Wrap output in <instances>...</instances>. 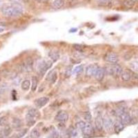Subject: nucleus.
<instances>
[{
  "label": "nucleus",
  "instance_id": "obj_1",
  "mask_svg": "<svg viewBox=\"0 0 138 138\" xmlns=\"http://www.w3.org/2000/svg\"><path fill=\"white\" fill-rule=\"evenodd\" d=\"M2 12L4 16L13 17L21 15L23 12V8L22 5L17 2H13L11 4L6 5L2 8Z\"/></svg>",
  "mask_w": 138,
  "mask_h": 138
},
{
  "label": "nucleus",
  "instance_id": "obj_2",
  "mask_svg": "<svg viewBox=\"0 0 138 138\" xmlns=\"http://www.w3.org/2000/svg\"><path fill=\"white\" fill-rule=\"evenodd\" d=\"M40 116V112L38 111L37 108H32L28 110L26 115V120L27 124L29 126H32L35 123L37 118Z\"/></svg>",
  "mask_w": 138,
  "mask_h": 138
},
{
  "label": "nucleus",
  "instance_id": "obj_3",
  "mask_svg": "<svg viewBox=\"0 0 138 138\" xmlns=\"http://www.w3.org/2000/svg\"><path fill=\"white\" fill-rule=\"evenodd\" d=\"M52 66L53 61L48 59H41L37 64V70L40 75H44L46 72L52 67Z\"/></svg>",
  "mask_w": 138,
  "mask_h": 138
},
{
  "label": "nucleus",
  "instance_id": "obj_4",
  "mask_svg": "<svg viewBox=\"0 0 138 138\" xmlns=\"http://www.w3.org/2000/svg\"><path fill=\"white\" fill-rule=\"evenodd\" d=\"M106 73L111 75L119 77L121 75V74L123 72V68L120 65L117 64H111V65L108 66L106 68Z\"/></svg>",
  "mask_w": 138,
  "mask_h": 138
},
{
  "label": "nucleus",
  "instance_id": "obj_5",
  "mask_svg": "<svg viewBox=\"0 0 138 138\" xmlns=\"http://www.w3.org/2000/svg\"><path fill=\"white\" fill-rule=\"evenodd\" d=\"M76 126H77L78 129L82 131V132L84 135L89 136V135H91L93 133V129L89 123L80 121V122H77L76 124Z\"/></svg>",
  "mask_w": 138,
  "mask_h": 138
},
{
  "label": "nucleus",
  "instance_id": "obj_6",
  "mask_svg": "<svg viewBox=\"0 0 138 138\" xmlns=\"http://www.w3.org/2000/svg\"><path fill=\"white\" fill-rule=\"evenodd\" d=\"M121 78L124 82H129L133 79V78H135V74L133 71L130 70H123L122 73L121 74Z\"/></svg>",
  "mask_w": 138,
  "mask_h": 138
},
{
  "label": "nucleus",
  "instance_id": "obj_7",
  "mask_svg": "<svg viewBox=\"0 0 138 138\" xmlns=\"http://www.w3.org/2000/svg\"><path fill=\"white\" fill-rule=\"evenodd\" d=\"M33 68V61L31 58H28L22 65V70L25 72H31Z\"/></svg>",
  "mask_w": 138,
  "mask_h": 138
},
{
  "label": "nucleus",
  "instance_id": "obj_8",
  "mask_svg": "<svg viewBox=\"0 0 138 138\" xmlns=\"http://www.w3.org/2000/svg\"><path fill=\"white\" fill-rule=\"evenodd\" d=\"M49 102V98L48 97H41L35 99L34 102L35 105L37 108H41L46 106Z\"/></svg>",
  "mask_w": 138,
  "mask_h": 138
},
{
  "label": "nucleus",
  "instance_id": "obj_9",
  "mask_svg": "<svg viewBox=\"0 0 138 138\" xmlns=\"http://www.w3.org/2000/svg\"><path fill=\"white\" fill-rule=\"evenodd\" d=\"M68 120V114L64 111H60L55 116V120L61 123H64Z\"/></svg>",
  "mask_w": 138,
  "mask_h": 138
},
{
  "label": "nucleus",
  "instance_id": "obj_10",
  "mask_svg": "<svg viewBox=\"0 0 138 138\" xmlns=\"http://www.w3.org/2000/svg\"><path fill=\"white\" fill-rule=\"evenodd\" d=\"M99 66L97 64L88 65L86 68V75L87 77H91L95 75V73L98 69Z\"/></svg>",
  "mask_w": 138,
  "mask_h": 138
},
{
  "label": "nucleus",
  "instance_id": "obj_11",
  "mask_svg": "<svg viewBox=\"0 0 138 138\" xmlns=\"http://www.w3.org/2000/svg\"><path fill=\"white\" fill-rule=\"evenodd\" d=\"M120 121L122 122L124 125H126L131 123L132 119H131V115H129V113H128L127 112H124L122 114L120 115Z\"/></svg>",
  "mask_w": 138,
  "mask_h": 138
},
{
  "label": "nucleus",
  "instance_id": "obj_12",
  "mask_svg": "<svg viewBox=\"0 0 138 138\" xmlns=\"http://www.w3.org/2000/svg\"><path fill=\"white\" fill-rule=\"evenodd\" d=\"M105 60L111 64H117L119 60L118 56L115 53H109L105 57Z\"/></svg>",
  "mask_w": 138,
  "mask_h": 138
},
{
  "label": "nucleus",
  "instance_id": "obj_13",
  "mask_svg": "<svg viewBox=\"0 0 138 138\" xmlns=\"http://www.w3.org/2000/svg\"><path fill=\"white\" fill-rule=\"evenodd\" d=\"M106 74V70L104 68H99V67L95 73V78L97 79V81H102L103 79H104V75Z\"/></svg>",
  "mask_w": 138,
  "mask_h": 138
},
{
  "label": "nucleus",
  "instance_id": "obj_14",
  "mask_svg": "<svg viewBox=\"0 0 138 138\" xmlns=\"http://www.w3.org/2000/svg\"><path fill=\"white\" fill-rule=\"evenodd\" d=\"M46 79L50 82V84H53L54 83H55V82L58 79V73L55 70L50 72V73L47 75Z\"/></svg>",
  "mask_w": 138,
  "mask_h": 138
},
{
  "label": "nucleus",
  "instance_id": "obj_15",
  "mask_svg": "<svg viewBox=\"0 0 138 138\" xmlns=\"http://www.w3.org/2000/svg\"><path fill=\"white\" fill-rule=\"evenodd\" d=\"M113 125V122L108 117H104L103 119V128L106 131H109L112 127Z\"/></svg>",
  "mask_w": 138,
  "mask_h": 138
},
{
  "label": "nucleus",
  "instance_id": "obj_16",
  "mask_svg": "<svg viewBox=\"0 0 138 138\" xmlns=\"http://www.w3.org/2000/svg\"><path fill=\"white\" fill-rule=\"evenodd\" d=\"M95 124L98 131H102L103 129V119L101 115H97L95 119Z\"/></svg>",
  "mask_w": 138,
  "mask_h": 138
},
{
  "label": "nucleus",
  "instance_id": "obj_17",
  "mask_svg": "<svg viewBox=\"0 0 138 138\" xmlns=\"http://www.w3.org/2000/svg\"><path fill=\"white\" fill-rule=\"evenodd\" d=\"M65 0H54L52 3V6L55 9H60L64 6Z\"/></svg>",
  "mask_w": 138,
  "mask_h": 138
},
{
  "label": "nucleus",
  "instance_id": "obj_18",
  "mask_svg": "<svg viewBox=\"0 0 138 138\" xmlns=\"http://www.w3.org/2000/svg\"><path fill=\"white\" fill-rule=\"evenodd\" d=\"M113 126H114V131H115L116 133H120L121 131H123V129H124V125L122 124L120 121L115 122V124H114Z\"/></svg>",
  "mask_w": 138,
  "mask_h": 138
},
{
  "label": "nucleus",
  "instance_id": "obj_19",
  "mask_svg": "<svg viewBox=\"0 0 138 138\" xmlns=\"http://www.w3.org/2000/svg\"><path fill=\"white\" fill-rule=\"evenodd\" d=\"M22 126V122L20 118L15 117V118L13 119V120H12V126H13L14 129H20Z\"/></svg>",
  "mask_w": 138,
  "mask_h": 138
},
{
  "label": "nucleus",
  "instance_id": "obj_20",
  "mask_svg": "<svg viewBox=\"0 0 138 138\" xmlns=\"http://www.w3.org/2000/svg\"><path fill=\"white\" fill-rule=\"evenodd\" d=\"M114 0H99L98 4L104 7H110L113 4Z\"/></svg>",
  "mask_w": 138,
  "mask_h": 138
},
{
  "label": "nucleus",
  "instance_id": "obj_21",
  "mask_svg": "<svg viewBox=\"0 0 138 138\" xmlns=\"http://www.w3.org/2000/svg\"><path fill=\"white\" fill-rule=\"evenodd\" d=\"M67 132H68V136L70 137H77L78 136L77 130L75 128L73 127V126H70V127L67 130Z\"/></svg>",
  "mask_w": 138,
  "mask_h": 138
},
{
  "label": "nucleus",
  "instance_id": "obj_22",
  "mask_svg": "<svg viewBox=\"0 0 138 138\" xmlns=\"http://www.w3.org/2000/svg\"><path fill=\"white\" fill-rule=\"evenodd\" d=\"M49 56L53 62L57 61L59 59V53L57 51H50L49 53Z\"/></svg>",
  "mask_w": 138,
  "mask_h": 138
},
{
  "label": "nucleus",
  "instance_id": "obj_23",
  "mask_svg": "<svg viewBox=\"0 0 138 138\" xmlns=\"http://www.w3.org/2000/svg\"><path fill=\"white\" fill-rule=\"evenodd\" d=\"M1 133H2V134L3 135V136H4V137H8L9 135L11 134V133H12V129H11L9 126H6L4 129L2 130V131Z\"/></svg>",
  "mask_w": 138,
  "mask_h": 138
},
{
  "label": "nucleus",
  "instance_id": "obj_24",
  "mask_svg": "<svg viewBox=\"0 0 138 138\" xmlns=\"http://www.w3.org/2000/svg\"><path fill=\"white\" fill-rule=\"evenodd\" d=\"M31 87V82L28 79H26V80L23 81L22 83V90L27 91H28L29 88Z\"/></svg>",
  "mask_w": 138,
  "mask_h": 138
},
{
  "label": "nucleus",
  "instance_id": "obj_25",
  "mask_svg": "<svg viewBox=\"0 0 138 138\" xmlns=\"http://www.w3.org/2000/svg\"><path fill=\"white\" fill-rule=\"evenodd\" d=\"M38 85V79L36 76L32 77V85H31V90L32 91H35Z\"/></svg>",
  "mask_w": 138,
  "mask_h": 138
},
{
  "label": "nucleus",
  "instance_id": "obj_26",
  "mask_svg": "<svg viewBox=\"0 0 138 138\" xmlns=\"http://www.w3.org/2000/svg\"><path fill=\"white\" fill-rule=\"evenodd\" d=\"M137 0H124V4L126 8H132L135 4L136 3Z\"/></svg>",
  "mask_w": 138,
  "mask_h": 138
},
{
  "label": "nucleus",
  "instance_id": "obj_27",
  "mask_svg": "<svg viewBox=\"0 0 138 138\" xmlns=\"http://www.w3.org/2000/svg\"><path fill=\"white\" fill-rule=\"evenodd\" d=\"M131 69L134 72H138V61H133L130 64Z\"/></svg>",
  "mask_w": 138,
  "mask_h": 138
},
{
  "label": "nucleus",
  "instance_id": "obj_28",
  "mask_svg": "<svg viewBox=\"0 0 138 138\" xmlns=\"http://www.w3.org/2000/svg\"><path fill=\"white\" fill-rule=\"evenodd\" d=\"M40 136V133L37 129H34L31 132V138H39Z\"/></svg>",
  "mask_w": 138,
  "mask_h": 138
},
{
  "label": "nucleus",
  "instance_id": "obj_29",
  "mask_svg": "<svg viewBox=\"0 0 138 138\" xmlns=\"http://www.w3.org/2000/svg\"><path fill=\"white\" fill-rule=\"evenodd\" d=\"M83 69H84V68H83L82 65H79V66H77V67L74 68L73 70V73L80 74L83 71Z\"/></svg>",
  "mask_w": 138,
  "mask_h": 138
},
{
  "label": "nucleus",
  "instance_id": "obj_30",
  "mask_svg": "<svg viewBox=\"0 0 138 138\" xmlns=\"http://www.w3.org/2000/svg\"><path fill=\"white\" fill-rule=\"evenodd\" d=\"M28 132V130L27 129H24L22 130V131H20L16 135V136H15V138H22L24 137V135H26V134Z\"/></svg>",
  "mask_w": 138,
  "mask_h": 138
},
{
  "label": "nucleus",
  "instance_id": "obj_31",
  "mask_svg": "<svg viewBox=\"0 0 138 138\" xmlns=\"http://www.w3.org/2000/svg\"><path fill=\"white\" fill-rule=\"evenodd\" d=\"M8 118L6 116H2L0 117V126H4L7 124Z\"/></svg>",
  "mask_w": 138,
  "mask_h": 138
},
{
  "label": "nucleus",
  "instance_id": "obj_32",
  "mask_svg": "<svg viewBox=\"0 0 138 138\" xmlns=\"http://www.w3.org/2000/svg\"><path fill=\"white\" fill-rule=\"evenodd\" d=\"M84 118L85 119V120L86 122H91L92 120L91 113L90 112H85L84 114Z\"/></svg>",
  "mask_w": 138,
  "mask_h": 138
},
{
  "label": "nucleus",
  "instance_id": "obj_33",
  "mask_svg": "<svg viewBox=\"0 0 138 138\" xmlns=\"http://www.w3.org/2000/svg\"><path fill=\"white\" fill-rule=\"evenodd\" d=\"M8 89V86L6 84H3L0 86V93H4Z\"/></svg>",
  "mask_w": 138,
  "mask_h": 138
},
{
  "label": "nucleus",
  "instance_id": "obj_34",
  "mask_svg": "<svg viewBox=\"0 0 138 138\" xmlns=\"http://www.w3.org/2000/svg\"><path fill=\"white\" fill-rule=\"evenodd\" d=\"M124 112H126V110H125V108L123 107L118 108L115 111V113H116V115H118V116H120L121 114H122V113H124Z\"/></svg>",
  "mask_w": 138,
  "mask_h": 138
},
{
  "label": "nucleus",
  "instance_id": "obj_35",
  "mask_svg": "<svg viewBox=\"0 0 138 138\" xmlns=\"http://www.w3.org/2000/svg\"><path fill=\"white\" fill-rule=\"evenodd\" d=\"M59 135V133L55 129L53 130L51 133H50V137L51 138H58Z\"/></svg>",
  "mask_w": 138,
  "mask_h": 138
},
{
  "label": "nucleus",
  "instance_id": "obj_36",
  "mask_svg": "<svg viewBox=\"0 0 138 138\" xmlns=\"http://www.w3.org/2000/svg\"><path fill=\"white\" fill-rule=\"evenodd\" d=\"M73 47L74 49H75L76 50L79 51V52H82V51L83 50V49H84V47H83L82 46H81V45H79V44H74Z\"/></svg>",
  "mask_w": 138,
  "mask_h": 138
},
{
  "label": "nucleus",
  "instance_id": "obj_37",
  "mask_svg": "<svg viewBox=\"0 0 138 138\" xmlns=\"http://www.w3.org/2000/svg\"><path fill=\"white\" fill-rule=\"evenodd\" d=\"M72 72H73L72 71V67L71 66L68 67L66 70V73H65L66 74V77H69V76L71 75Z\"/></svg>",
  "mask_w": 138,
  "mask_h": 138
},
{
  "label": "nucleus",
  "instance_id": "obj_38",
  "mask_svg": "<svg viewBox=\"0 0 138 138\" xmlns=\"http://www.w3.org/2000/svg\"><path fill=\"white\" fill-rule=\"evenodd\" d=\"M38 3H41V4H45V3H46L49 0H36Z\"/></svg>",
  "mask_w": 138,
  "mask_h": 138
},
{
  "label": "nucleus",
  "instance_id": "obj_39",
  "mask_svg": "<svg viewBox=\"0 0 138 138\" xmlns=\"http://www.w3.org/2000/svg\"><path fill=\"white\" fill-rule=\"evenodd\" d=\"M3 7V2L2 0H0V8H2Z\"/></svg>",
  "mask_w": 138,
  "mask_h": 138
},
{
  "label": "nucleus",
  "instance_id": "obj_40",
  "mask_svg": "<svg viewBox=\"0 0 138 138\" xmlns=\"http://www.w3.org/2000/svg\"><path fill=\"white\" fill-rule=\"evenodd\" d=\"M4 31V29L3 28H1V27H0V33H1V32H3Z\"/></svg>",
  "mask_w": 138,
  "mask_h": 138
},
{
  "label": "nucleus",
  "instance_id": "obj_41",
  "mask_svg": "<svg viewBox=\"0 0 138 138\" xmlns=\"http://www.w3.org/2000/svg\"><path fill=\"white\" fill-rule=\"evenodd\" d=\"M0 138H5L4 136H3V135L2 134V133H0Z\"/></svg>",
  "mask_w": 138,
  "mask_h": 138
},
{
  "label": "nucleus",
  "instance_id": "obj_42",
  "mask_svg": "<svg viewBox=\"0 0 138 138\" xmlns=\"http://www.w3.org/2000/svg\"><path fill=\"white\" fill-rule=\"evenodd\" d=\"M25 138H31V137H25Z\"/></svg>",
  "mask_w": 138,
  "mask_h": 138
}]
</instances>
